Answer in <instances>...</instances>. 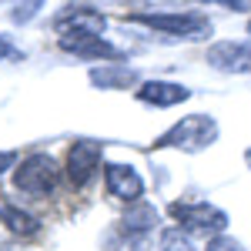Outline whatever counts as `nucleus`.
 I'll return each instance as SVG.
<instances>
[{"label": "nucleus", "mask_w": 251, "mask_h": 251, "mask_svg": "<svg viewBox=\"0 0 251 251\" xmlns=\"http://www.w3.org/2000/svg\"><path fill=\"white\" fill-rule=\"evenodd\" d=\"M14 184H17V191L30 194V198H44L57 188V164L44 154L27 157L14 174Z\"/></svg>", "instance_id": "1"}, {"label": "nucleus", "mask_w": 251, "mask_h": 251, "mask_svg": "<svg viewBox=\"0 0 251 251\" xmlns=\"http://www.w3.org/2000/svg\"><path fill=\"white\" fill-rule=\"evenodd\" d=\"M131 20H141L154 30H168L177 37H204L211 30V24L201 14H131Z\"/></svg>", "instance_id": "2"}, {"label": "nucleus", "mask_w": 251, "mask_h": 251, "mask_svg": "<svg viewBox=\"0 0 251 251\" xmlns=\"http://www.w3.org/2000/svg\"><path fill=\"white\" fill-rule=\"evenodd\" d=\"M211 137H214V121H208V117H184L174 131H168L164 141H157V148L174 144V148H184V151H198Z\"/></svg>", "instance_id": "3"}, {"label": "nucleus", "mask_w": 251, "mask_h": 251, "mask_svg": "<svg viewBox=\"0 0 251 251\" xmlns=\"http://www.w3.org/2000/svg\"><path fill=\"white\" fill-rule=\"evenodd\" d=\"M100 164V144L97 141H74V148L67 151V181L74 188H84L94 177Z\"/></svg>", "instance_id": "4"}, {"label": "nucleus", "mask_w": 251, "mask_h": 251, "mask_svg": "<svg viewBox=\"0 0 251 251\" xmlns=\"http://www.w3.org/2000/svg\"><path fill=\"white\" fill-rule=\"evenodd\" d=\"M171 214L177 218V225L191 228V231H218L228 225V218L221 211H214L208 204H191V201H177L171 204Z\"/></svg>", "instance_id": "5"}, {"label": "nucleus", "mask_w": 251, "mask_h": 251, "mask_svg": "<svg viewBox=\"0 0 251 251\" xmlns=\"http://www.w3.org/2000/svg\"><path fill=\"white\" fill-rule=\"evenodd\" d=\"M60 47L74 57H104V60L121 57V50L111 47L100 34H60Z\"/></svg>", "instance_id": "6"}, {"label": "nucleus", "mask_w": 251, "mask_h": 251, "mask_svg": "<svg viewBox=\"0 0 251 251\" xmlns=\"http://www.w3.org/2000/svg\"><path fill=\"white\" fill-rule=\"evenodd\" d=\"M104 177H107V191H114L117 198L134 201V198H141V191H144L141 177H137L127 164H107V168H104Z\"/></svg>", "instance_id": "7"}, {"label": "nucleus", "mask_w": 251, "mask_h": 251, "mask_svg": "<svg viewBox=\"0 0 251 251\" xmlns=\"http://www.w3.org/2000/svg\"><path fill=\"white\" fill-rule=\"evenodd\" d=\"M208 60L221 71H251V47L248 44H218L208 50Z\"/></svg>", "instance_id": "8"}, {"label": "nucleus", "mask_w": 251, "mask_h": 251, "mask_svg": "<svg viewBox=\"0 0 251 251\" xmlns=\"http://www.w3.org/2000/svg\"><path fill=\"white\" fill-rule=\"evenodd\" d=\"M141 100H148V104H157V107H168V104H177V100H184L188 91L181 87V84H168V80H151V84H144L141 91H137Z\"/></svg>", "instance_id": "9"}, {"label": "nucleus", "mask_w": 251, "mask_h": 251, "mask_svg": "<svg viewBox=\"0 0 251 251\" xmlns=\"http://www.w3.org/2000/svg\"><path fill=\"white\" fill-rule=\"evenodd\" d=\"M0 221L10 228L14 234H34L37 231V221H34V214L20 211L17 204H10V201H3L0 198Z\"/></svg>", "instance_id": "10"}, {"label": "nucleus", "mask_w": 251, "mask_h": 251, "mask_svg": "<svg viewBox=\"0 0 251 251\" xmlns=\"http://www.w3.org/2000/svg\"><path fill=\"white\" fill-rule=\"evenodd\" d=\"M154 221H157V214H154L151 204H137V208H131V211L124 214V228H127V231H137V234L151 231Z\"/></svg>", "instance_id": "11"}, {"label": "nucleus", "mask_w": 251, "mask_h": 251, "mask_svg": "<svg viewBox=\"0 0 251 251\" xmlns=\"http://www.w3.org/2000/svg\"><path fill=\"white\" fill-rule=\"evenodd\" d=\"M94 80L97 84H107V87H117V84H127L131 80V71H94Z\"/></svg>", "instance_id": "12"}, {"label": "nucleus", "mask_w": 251, "mask_h": 251, "mask_svg": "<svg viewBox=\"0 0 251 251\" xmlns=\"http://www.w3.org/2000/svg\"><path fill=\"white\" fill-rule=\"evenodd\" d=\"M161 251H194V248L188 245V238H181L177 231H168L161 238Z\"/></svg>", "instance_id": "13"}, {"label": "nucleus", "mask_w": 251, "mask_h": 251, "mask_svg": "<svg viewBox=\"0 0 251 251\" xmlns=\"http://www.w3.org/2000/svg\"><path fill=\"white\" fill-rule=\"evenodd\" d=\"M208 251H241L234 241H228V238H218V241H211L208 245Z\"/></svg>", "instance_id": "14"}, {"label": "nucleus", "mask_w": 251, "mask_h": 251, "mask_svg": "<svg viewBox=\"0 0 251 251\" xmlns=\"http://www.w3.org/2000/svg\"><path fill=\"white\" fill-rule=\"evenodd\" d=\"M7 54H14V44H10V37H0V60Z\"/></svg>", "instance_id": "15"}]
</instances>
